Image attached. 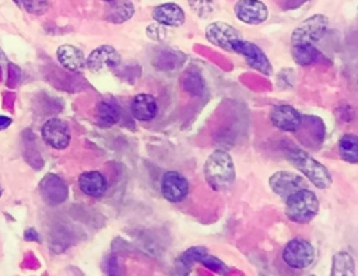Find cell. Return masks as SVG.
Segmentation results:
<instances>
[{
  "label": "cell",
  "instance_id": "1",
  "mask_svg": "<svg viewBox=\"0 0 358 276\" xmlns=\"http://www.w3.org/2000/svg\"><path fill=\"white\" fill-rule=\"evenodd\" d=\"M205 177L214 191H227L236 178L232 157L224 150L213 151L205 164Z\"/></svg>",
  "mask_w": 358,
  "mask_h": 276
},
{
  "label": "cell",
  "instance_id": "2",
  "mask_svg": "<svg viewBox=\"0 0 358 276\" xmlns=\"http://www.w3.org/2000/svg\"><path fill=\"white\" fill-rule=\"evenodd\" d=\"M320 212V200L308 188L298 189L286 198V216L295 223H309Z\"/></svg>",
  "mask_w": 358,
  "mask_h": 276
},
{
  "label": "cell",
  "instance_id": "3",
  "mask_svg": "<svg viewBox=\"0 0 358 276\" xmlns=\"http://www.w3.org/2000/svg\"><path fill=\"white\" fill-rule=\"evenodd\" d=\"M289 162L300 170L316 188L328 189L332 185V176L329 170L311 154L304 150L295 149L289 153Z\"/></svg>",
  "mask_w": 358,
  "mask_h": 276
},
{
  "label": "cell",
  "instance_id": "4",
  "mask_svg": "<svg viewBox=\"0 0 358 276\" xmlns=\"http://www.w3.org/2000/svg\"><path fill=\"white\" fill-rule=\"evenodd\" d=\"M329 28V19L324 14H315L304 20L291 35V44H309L313 45L315 43L322 39Z\"/></svg>",
  "mask_w": 358,
  "mask_h": 276
},
{
  "label": "cell",
  "instance_id": "5",
  "mask_svg": "<svg viewBox=\"0 0 358 276\" xmlns=\"http://www.w3.org/2000/svg\"><path fill=\"white\" fill-rule=\"evenodd\" d=\"M283 261L291 269H306L315 261V248L311 242L305 239H293L284 247Z\"/></svg>",
  "mask_w": 358,
  "mask_h": 276
},
{
  "label": "cell",
  "instance_id": "6",
  "mask_svg": "<svg viewBox=\"0 0 358 276\" xmlns=\"http://www.w3.org/2000/svg\"><path fill=\"white\" fill-rule=\"evenodd\" d=\"M232 52L240 54L245 58L247 63L254 67L255 70L270 76L273 73V67L271 63L269 61V58L266 56V54L254 43L249 41H244V39H240L232 45Z\"/></svg>",
  "mask_w": 358,
  "mask_h": 276
},
{
  "label": "cell",
  "instance_id": "7",
  "mask_svg": "<svg viewBox=\"0 0 358 276\" xmlns=\"http://www.w3.org/2000/svg\"><path fill=\"white\" fill-rule=\"evenodd\" d=\"M206 38H208V41L212 43L213 45L232 52V45L236 41L243 39V35L235 27L225 24L223 21H216V23H212L210 25H208Z\"/></svg>",
  "mask_w": 358,
  "mask_h": 276
},
{
  "label": "cell",
  "instance_id": "8",
  "mask_svg": "<svg viewBox=\"0 0 358 276\" xmlns=\"http://www.w3.org/2000/svg\"><path fill=\"white\" fill-rule=\"evenodd\" d=\"M87 67L94 73H104L121 65V55L111 45H101L86 59Z\"/></svg>",
  "mask_w": 358,
  "mask_h": 276
},
{
  "label": "cell",
  "instance_id": "9",
  "mask_svg": "<svg viewBox=\"0 0 358 276\" xmlns=\"http://www.w3.org/2000/svg\"><path fill=\"white\" fill-rule=\"evenodd\" d=\"M161 192L168 202L179 204L189 193V182L178 171H167L161 180Z\"/></svg>",
  "mask_w": 358,
  "mask_h": 276
},
{
  "label": "cell",
  "instance_id": "10",
  "mask_svg": "<svg viewBox=\"0 0 358 276\" xmlns=\"http://www.w3.org/2000/svg\"><path fill=\"white\" fill-rule=\"evenodd\" d=\"M234 12L238 19L249 25L262 24L269 16L267 6L260 0H238Z\"/></svg>",
  "mask_w": 358,
  "mask_h": 276
},
{
  "label": "cell",
  "instance_id": "11",
  "mask_svg": "<svg viewBox=\"0 0 358 276\" xmlns=\"http://www.w3.org/2000/svg\"><path fill=\"white\" fill-rule=\"evenodd\" d=\"M70 129L66 123L58 118H52L48 120L44 127H43V139L44 142L56 149V150H63L70 145Z\"/></svg>",
  "mask_w": 358,
  "mask_h": 276
},
{
  "label": "cell",
  "instance_id": "12",
  "mask_svg": "<svg viewBox=\"0 0 358 276\" xmlns=\"http://www.w3.org/2000/svg\"><path fill=\"white\" fill-rule=\"evenodd\" d=\"M271 124L284 132H297L301 128L302 116L291 105H278L271 111Z\"/></svg>",
  "mask_w": 358,
  "mask_h": 276
},
{
  "label": "cell",
  "instance_id": "13",
  "mask_svg": "<svg viewBox=\"0 0 358 276\" xmlns=\"http://www.w3.org/2000/svg\"><path fill=\"white\" fill-rule=\"evenodd\" d=\"M270 188L274 191V193L287 198L293 192L306 188L305 181L301 176L291 173V171H277L274 173L269 180Z\"/></svg>",
  "mask_w": 358,
  "mask_h": 276
},
{
  "label": "cell",
  "instance_id": "14",
  "mask_svg": "<svg viewBox=\"0 0 358 276\" xmlns=\"http://www.w3.org/2000/svg\"><path fill=\"white\" fill-rule=\"evenodd\" d=\"M132 116L137 121L147 123L154 120L158 112L157 100L150 94H139L132 100L131 104Z\"/></svg>",
  "mask_w": 358,
  "mask_h": 276
},
{
  "label": "cell",
  "instance_id": "15",
  "mask_svg": "<svg viewBox=\"0 0 358 276\" xmlns=\"http://www.w3.org/2000/svg\"><path fill=\"white\" fill-rule=\"evenodd\" d=\"M78 187L91 198H101L108 189V181L104 174L98 171H87L78 178Z\"/></svg>",
  "mask_w": 358,
  "mask_h": 276
},
{
  "label": "cell",
  "instance_id": "16",
  "mask_svg": "<svg viewBox=\"0 0 358 276\" xmlns=\"http://www.w3.org/2000/svg\"><path fill=\"white\" fill-rule=\"evenodd\" d=\"M153 19L164 27H179L185 23V13L178 5L166 3L153 10Z\"/></svg>",
  "mask_w": 358,
  "mask_h": 276
},
{
  "label": "cell",
  "instance_id": "17",
  "mask_svg": "<svg viewBox=\"0 0 358 276\" xmlns=\"http://www.w3.org/2000/svg\"><path fill=\"white\" fill-rule=\"evenodd\" d=\"M58 61L63 67L71 72H82L86 66V56L82 50L73 45H62L58 48Z\"/></svg>",
  "mask_w": 358,
  "mask_h": 276
},
{
  "label": "cell",
  "instance_id": "18",
  "mask_svg": "<svg viewBox=\"0 0 358 276\" xmlns=\"http://www.w3.org/2000/svg\"><path fill=\"white\" fill-rule=\"evenodd\" d=\"M135 14V6L131 0H112L105 13V20L121 24Z\"/></svg>",
  "mask_w": 358,
  "mask_h": 276
},
{
  "label": "cell",
  "instance_id": "19",
  "mask_svg": "<svg viewBox=\"0 0 358 276\" xmlns=\"http://www.w3.org/2000/svg\"><path fill=\"white\" fill-rule=\"evenodd\" d=\"M97 124L102 128H109L121 120V109L113 101H101L96 109Z\"/></svg>",
  "mask_w": 358,
  "mask_h": 276
},
{
  "label": "cell",
  "instance_id": "20",
  "mask_svg": "<svg viewBox=\"0 0 358 276\" xmlns=\"http://www.w3.org/2000/svg\"><path fill=\"white\" fill-rule=\"evenodd\" d=\"M339 154L343 160L351 164L358 163V138L353 134H346L339 140Z\"/></svg>",
  "mask_w": 358,
  "mask_h": 276
},
{
  "label": "cell",
  "instance_id": "21",
  "mask_svg": "<svg viewBox=\"0 0 358 276\" xmlns=\"http://www.w3.org/2000/svg\"><path fill=\"white\" fill-rule=\"evenodd\" d=\"M291 54H293L294 61L300 66H308V65L313 63L317 58L321 56V52L317 51L313 45H309V44L293 45L291 47Z\"/></svg>",
  "mask_w": 358,
  "mask_h": 276
},
{
  "label": "cell",
  "instance_id": "22",
  "mask_svg": "<svg viewBox=\"0 0 358 276\" xmlns=\"http://www.w3.org/2000/svg\"><path fill=\"white\" fill-rule=\"evenodd\" d=\"M355 265L354 259L351 258L350 254L347 253H337L333 257V264H332V276H353L355 275Z\"/></svg>",
  "mask_w": 358,
  "mask_h": 276
},
{
  "label": "cell",
  "instance_id": "23",
  "mask_svg": "<svg viewBox=\"0 0 358 276\" xmlns=\"http://www.w3.org/2000/svg\"><path fill=\"white\" fill-rule=\"evenodd\" d=\"M208 254V250L205 247H192L189 250H186L178 259V264L186 269V272L189 270V268L194 264V262H201V258L203 255Z\"/></svg>",
  "mask_w": 358,
  "mask_h": 276
},
{
  "label": "cell",
  "instance_id": "24",
  "mask_svg": "<svg viewBox=\"0 0 358 276\" xmlns=\"http://www.w3.org/2000/svg\"><path fill=\"white\" fill-rule=\"evenodd\" d=\"M201 262H202L208 269H210V270H213V272H217V273H227V272H228V266H227L221 259H219L217 257L209 255V253L201 258Z\"/></svg>",
  "mask_w": 358,
  "mask_h": 276
},
{
  "label": "cell",
  "instance_id": "25",
  "mask_svg": "<svg viewBox=\"0 0 358 276\" xmlns=\"http://www.w3.org/2000/svg\"><path fill=\"white\" fill-rule=\"evenodd\" d=\"M10 124H12V120H10V118L0 116V131H2V129H6Z\"/></svg>",
  "mask_w": 358,
  "mask_h": 276
},
{
  "label": "cell",
  "instance_id": "26",
  "mask_svg": "<svg viewBox=\"0 0 358 276\" xmlns=\"http://www.w3.org/2000/svg\"><path fill=\"white\" fill-rule=\"evenodd\" d=\"M102 2H107V3H109V2H112V0H102Z\"/></svg>",
  "mask_w": 358,
  "mask_h": 276
},
{
  "label": "cell",
  "instance_id": "27",
  "mask_svg": "<svg viewBox=\"0 0 358 276\" xmlns=\"http://www.w3.org/2000/svg\"><path fill=\"white\" fill-rule=\"evenodd\" d=\"M2 192H3V191H2V187H0V196H2Z\"/></svg>",
  "mask_w": 358,
  "mask_h": 276
}]
</instances>
